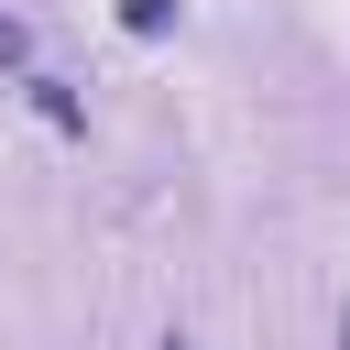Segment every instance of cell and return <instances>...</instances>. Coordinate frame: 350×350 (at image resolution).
Here are the masks:
<instances>
[{
	"instance_id": "obj_1",
	"label": "cell",
	"mask_w": 350,
	"mask_h": 350,
	"mask_svg": "<svg viewBox=\"0 0 350 350\" xmlns=\"http://www.w3.org/2000/svg\"><path fill=\"white\" fill-rule=\"evenodd\" d=\"M22 55H33V33H22V22H0V66H22Z\"/></svg>"
},
{
	"instance_id": "obj_2",
	"label": "cell",
	"mask_w": 350,
	"mask_h": 350,
	"mask_svg": "<svg viewBox=\"0 0 350 350\" xmlns=\"http://www.w3.org/2000/svg\"><path fill=\"white\" fill-rule=\"evenodd\" d=\"M164 350H186V339H164Z\"/></svg>"
}]
</instances>
